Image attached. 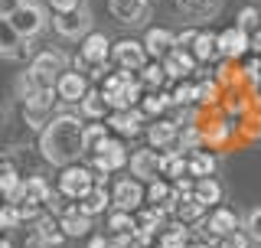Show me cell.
<instances>
[{
	"label": "cell",
	"instance_id": "6da1fadb",
	"mask_svg": "<svg viewBox=\"0 0 261 248\" xmlns=\"http://www.w3.org/2000/svg\"><path fill=\"white\" fill-rule=\"evenodd\" d=\"M82 131H85V121L72 111H59L56 118L46 121V128L39 131V154L46 157L53 167H69L75 163L82 154H85V144H82Z\"/></svg>",
	"mask_w": 261,
	"mask_h": 248
},
{
	"label": "cell",
	"instance_id": "7a4b0ae2",
	"mask_svg": "<svg viewBox=\"0 0 261 248\" xmlns=\"http://www.w3.org/2000/svg\"><path fill=\"white\" fill-rule=\"evenodd\" d=\"M79 56H75V72H88L95 69V65H108L111 62V39L105 36V33H85V36L79 39Z\"/></svg>",
	"mask_w": 261,
	"mask_h": 248
},
{
	"label": "cell",
	"instance_id": "3957f363",
	"mask_svg": "<svg viewBox=\"0 0 261 248\" xmlns=\"http://www.w3.org/2000/svg\"><path fill=\"white\" fill-rule=\"evenodd\" d=\"M7 20H10V27L16 30V36H20V39H33V36H39V33L46 30L49 13L36 4V0H23V4L7 16Z\"/></svg>",
	"mask_w": 261,
	"mask_h": 248
},
{
	"label": "cell",
	"instance_id": "277c9868",
	"mask_svg": "<svg viewBox=\"0 0 261 248\" xmlns=\"http://www.w3.org/2000/svg\"><path fill=\"white\" fill-rule=\"evenodd\" d=\"M92 186H95V177H92V170H88L85 163H69V167L59 170V183H56V189H59L69 203L85 200V196L92 193Z\"/></svg>",
	"mask_w": 261,
	"mask_h": 248
},
{
	"label": "cell",
	"instance_id": "5b68a950",
	"mask_svg": "<svg viewBox=\"0 0 261 248\" xmlns=\"http://www.w3.org/2000/svg\"><path fill=\"white\" fill-rule=\"evenodd\" d=\"M56 105V88H36V92H30L23 98V121L30 124L33 131H43L46 121H49V111H53Z\"/></svg>",
	"mask_w": 261,
	"mask_h": 248
},
{
	"label": "cell",
	"instance_id": "8992f818",
	"mask_svg": "<svg viewBox=\"0 0 261 248\" xmlns=\"http://www.w3.org/2000/svg\"><path fill=\"white\" fill-rule=\"evenodd\" d=\"M144 206V183L134 177H118L111 183V209L137 212Z\"/></svg>",
	"mask_w": 261,
	"mask_h": 248
},
{
	"label": "cell",
	"instance_id": "52a82bcc",
	"mask_svg": "<svg viewBox=\"0 0 261 248\" xmlns=\"http://www.w3.org/2000/svg\"><path fill=\"white\" fill-rule=\"evenodd\" d=\"M27 72L39 82V85H56L59 72H65V56L59 53V49H43L39 56H33Z\"/></svg>",
	"mask_w": 261,
	"mask_h": 248
},
{
	"label": "cell",
	"instance_id": "ba28073f",
	"mask_svg": "<svg viewBox=\"0 0 261 248\" xmlns=\"http://www.w3.org/2000/svg\"><path fill=\"white\" fill-rule=\"evenodd\" d=\"M105 124H108V131L114 137L127 140V137H137L144 134V124H147V114L141 108H124V111H111L108 118H105Z\"/></svg>",
	"mask_w": 261,
	"mask_h": 248
},
{
	"label": "cell",
	"instance_id": "9c48e42d",
	"mask_svg": "<svg viewBox=\"0 0 261 248\" xmlns=\"http://www.w3.org/2000/svg\"><path fill=\"white\" fill-rule=\"evenodd\" d=\"M147 62V49L141 39H118V43H111V65L114 69H144Z\"/></svg>",
	"mask_w": 261,
	"mask_h": 248
},
{
	"label": "cell",
	"instance_id": "30bf717a",
	"mask_svg": "<svg viewBox=\"0 0 261 248\" xmlns=\"http://www.w3.org/2000/svg\"><path fill=\"white\" fill-rule=\"evenodd\" d=\"M216 46H219V59H242L251 49V33L242 27H225L222 33H216Z\"/></svg>",
	"mask_w": 261,
	"mask_h": 248
},
{
	"label": "cell",
	"instance_id": "8fae6325",
	"mask_svg": "<svg viewBox=\"0 0 261 248\" xmlns=\"http://www.w3.org/2000/svg\"><path fill=\"white\" fill-rule=\"evenodd\" d=\"M53 88H56V102L79 105L82 98H85V92H88V79H85V72L65 69V72H59V79H56Z\"/></svg>",
	"mask_w": 261,
	"mask_h": 248
},
{
	"label": "cell",
	"instance_id": "7c38bea8",
	"mask_svg": "<svg viewBox=\"0 0 261 248\" xmlns=\"http://www.w3.org/2000/svg\"><path fill=\"white\" fill-rule=\"evenodd\" d=\"M53 30L62 39H82L85 33H92V16H88L85 7H79L72 13H53Z\"/></svg>",
	"mask_w": 261,
	"mask_h": 248
},
{
	"label": "cell",
	"instance_id": "4fadbf2b",
	"mask_svg": "<svg viewBox=\"0 0 261 248\" xmlns=\"http://www.w3.org/2000/svg\"><path fill=\"white\" fill-rule=\"evenodd\" d=\"M202 229H206L209 238H222L228 232H235V229H242V219L235 209H228V206H212L206 212V219H202Z\"/></svg>",
	"mask_w": 261,
	"mask_h": 248
},
{
	"label": "cell",
	"instance_id": "5bb4252c",
	"mask_svg": "<svg viewBox=\"0 0 261 248\" xmlns=\"http://www.w3.org/2000/svg\"><path fill=\"white\" fill-rule=\"evenodd\" d=\"M127 167H130V177L141 180V183H150L153 177H160V151L153 147H141L127 157Z\"/></svg>",
	"mask_w": 261,
	"mask_h": 248
},
{
	"label": "cell",
	"instance_id": "9a60e30c",
	"mask_svg": "<svg viewBox=\"0 0 261 248\" xmlns=\"http://www.w3.org/2000/svg\"><path fill=\"white\" fill-rule=\"evenodd\" d=\"M160 65H163V72H167V82H183V79H190L193 72H196V65H199V62L193 59L190 49L173 46V49H170V56H163V59H160Z\"/></svg>",
	"mask_w": 261,
	"mask_h": 248
},
{
	"label": "cell",
	"instance_id": "2e32d148",
	"mask_svg": "<svg viewBox=\"0 0 261 248\" xmlns=\"http://www.w3.org/2000/svg\"><path fill=\"white\" fill-rule=\"evenodd\" d=\"M108 13L124 27H137L150 16V0H108Z\"/></svg>",
	"mask_w": 261,
	"mask_h": 248
},
{
	"label": "cell",
	"instance_id": "e0dca14e",
	"mask_svg": "<svg viewBox=\"0 0 261 248\" xmlns=\"http://www.w3.org/2000/svg\"><path fill=\"white\" fill-rule=\"evenodd\" d=\"M144 49H147V56H153V59H163V56H170V49L176 46V33L173 30H167V27H150L144 33Z\"/></svg>",
	"mask_w": 261,
	"mask_h": 248
},
{
	"label": "cell",
	"instance_id": "ac0fdd59",
	"mask_svg": "<svg viewBox=\"0 0 261 248\" xmlns=\"http://www.w3.org/2000/svg\"><path fill=\"white\" fill-rule=\"evenodd\" d=\"M33 242L43 245V248H59L65 242L62 229H59V219L49 216V212H43L36 222H33Z\"/></svg>",
	"mask_w": 261,
	"mask_h": 248
},
{
	"label": "cell",
	"instance_id": "d6986e66",
	"mask_svg": "<svg viewBox=\"0 0 261 248\" xmlns=\"http://www.w3.org/2000/svg\"><path fill=\"white\" fill-rule=\"evenodd\" d=\"M176 124L173 118H157L153 124H147V147H153V151H170V147L176 144Z\"/></svg>",
	"mask_w": 261,
	"mask_h": 248
},
{
	"label": "cell",
	"instance_id": "ffe728a7",
	"mask_svg": "<svg viewBox=\"0 0 261 248\" xmlns=\"http://www.w3.org/2000/svg\"><path fill=\"white\" fill-rule=\"evenodd\" d=\"M59 229L65 238H82V235L92 232V216H85L75 203H69V209L59 216Z\"/></svg>",
	"mask_w": 261,
	"mask_h": 248
},
{
	"label": "cell",
	"instance_id": "44dd1931",
	"mask_svg": "<svg viewBox=\"0 0 261 248\" xmlns=\"http://www.w3.org/2000/svg\"><path fill=\"white\" fill-rule=\"evenodd\" d=\"M92 154L105 157V160H108V167H111L114 173L127 167V147H124V140H121V137H114V134H108V137H105V140L95 147Z\"/></svg>",
	"mask_w": 261,
	"mask_h": 248
},
{
	"label": "cell",
	"instance_id": "7402d4cb",
	"mask_svg": "<svg viewBox=\"0 0 261 248\" xmlns=\"http://www.w3.org/2000/svg\"><path fill=\"white\" fill-rule=\"evenodd\" d=\"M232 131H235V124L232 118H212V121H202V144H209V147H222L232 140Z\"/></svg>",
	"mask_w": 261,
	"mask_h": 248
},
{
	"label": "cell",
	"instance_id": "603a6c76",
	"mask_svg": "<svg viewBox=\"0 0 261 248\" xmlns=\"http://www.w3.org/2000/svg\"><path fill=\"white\" fill-rule=\"evenodd\" d=\"M219 170V157L212 151H193L186 154V177L193 180H202V177H212Z\"/></svg>",
	"mask_w": 261,
	"mask_h": 248
},
{
	"label": "cell",
	"instance_id": "cb8c5ba5",
	"mask_svg": "<svg viewBox=\"0 0 261 248\" xmlns=\"http://www.w3.org/2000/svg\"><path fill=\"white\" fill-rule=\"evenodd\" d=\"M0 56H4V59H20V56H27V39L16 36V30L10 27L7 16H0Z\"/></svg>",
	"mask_w": 261,
	"mask_h": 248
},
{
	"label": "cell",
	"instance_id": "d4e9b609",
	"mask_svg": "<svg viewBox=\"0 0 261 248\" xmlns=\"http://www.w3.org/2000/svg\"><path fill=\"white\" fill-rule=\"evenodd\" d=\"M173 7L179 13L193 16V20H212L222 10V0H173Z\"/></svg>",
	"mask_w": 261,
	"mask_h": 248
},
{
	"label": "cell",
	"instance_id": "484cf974",
	"mask_svg": "<svg viewBox=\"0 0 261 248\" xmlns=\"http://www.w3.org/2000/svg\"><path fill=\"white\" fill-rule=\"evenodd\" d=\"M79 108H82V118H88V121H105L111 114L108 102H105V95H101V88H88L85 98L79 102Z\"/></svg>",
	"mask_w": 261,
	"mask_h": 248
},
{
	"label": "cell",
	"instance_id": "4316f807",
	"mask_svg": "<svg viewBox=\"0 0 261 248\" xmlns=\"http://www.w3.org/2000/svg\"><path fill=\"white\" fill-rule=\"evenodd\" d=\"M85 216H105V212L111 209V189H105V186H92V193L85 196V200H79L75 203Z\"/></svg>",
	"mask_w": 261,
	"mask_h": 248
},
{
	"label": "cell",
	"instance_id": "83f0119b",
	"mask_svg": "<svg viewBox=\"0 0 261 248\" xmlns=\"http://www.w3.org/2000/svg\"><path fill=\"white\" fill-rule=\"evenodd\" d=\"M190 53H193V59L196 62H212V59H219V46H216V33H209V30H199L196 33V39H193V46H190Z\"/></svg>",
	"mask_w": 261,
	"mask_h": 248
},
{
	"label": "cell",
	"instance_id": "f1b7e54d",
	"mask_svg": "<svg viewBox=\"0 0 261 248\" xmlns=\"http://www.w3.org/2000/svg\"><path fill=\"white\" fill-rule=\"evenodd\" d=\"M160 177L163 180H179V177H186V154H179V151H160Z\"/></svg>",
	"mask_w": 261,
	"mask_h": 248
},
{
	"label": "cell",
	"instance_id": "f546056e",
	"mask_svg": "<svg viewBox=\"0 0 261 248\" xmlns=\"http://www.w3.org/2000/svg\"><path fill=\"white\" fill-rule=\"evenodd\" d=\"M20 196H23V180L16 177L13 167L0 163V200L4 203H20Z\"/></svg>",
	"mask_w": 261,
	"mask_h": 248
},
{
	"label": "cell",
	"instance_id": "4dcf8cb0",
	"mask_svg": "<svg viewBox=\"0 0 261 248\" xmlns=\"http://www.w3.org/2000/svg\"><path fill=\"white\" fill-rule=\"evenodd\" d=\"M193 200H196V203H202L206 209L219 206V200H222V186H219V180H212V177L196 180V186H193Z\"/></svg>",
	"mask_w": 261,
	"mask_h": 248
},
{
	"label": "cell",
	"instance_id": "1f68e13d",
	"mask_svg": "<svg viewBox=\"0 0 261 248\" xmlns=\"http://www.w3.org/2000/svg\"><path fill=\"white\" fill-rule=\"evenodd\" d=\"M49 193H53V186H49L43 177H27V180H23V196H20V203H36V206H46Z\"/></svg>",
	"mask_w": 261,
	"mask_h": 248
},
{
	"label": "cell",
	"instance_id": "d6a6232c",
	"mask_svg": "<svg viewBox=\"0 0 261 248\" xmlns=\"http://www.w3.org/2000/svg\"><path fill=\"white\" fill-rule=\"evenodd\" d=\"M199 147H202V128H199V124H186V128L176 131L173 151H179V154H193V151H199Z\"/></svg>",
	"mask_w": 261,
	"mask_h": 248
},
{
	"label": "cell",
	"instance_id": "836d02e7",
	"mask_svg": "<svg viewBox=\"0 0 261 248\" xmlns=\"http://www.w3.org/2000/svg\"><path fill=\"white\" fill-rule=\"evenodd\" d=\"M137 108H141L147 118H160L163 111L170 108V92H144V98H141V105H137Z\"/></svg>",
	"mask_w": 261,
	"mask_h": 248
},
{
	"label": "cell",
	"instance_id": "e575fe53",
	"mask_svg": "<svg viewBox=\"0 0 261 248\" xmlns=\"http://www.w3.org/2000/svg\"><path fill=\"white\" fill-rule=\"evenodd\" d=\"M137 79H141V85L147 92H157L163 82H167V72H163V65L153 59V62H144V69H137Z\"/></svg>",
	"mask_w": 261,
	"mask_h": 248
},
{
	"label": "cell",
	"instance_id": "d590c367",
	"mask_svg": "<svg viewBox=\"0 0 261 248\" xmlns=\"http://www.w3.org/2000/svg\"><path fill=\"white\" fill-rule=\"evenodd\" d=\"M170 105L173 108H190V105H196V82L183 79L173 85V92H170Z\"/></svg>",
	"mask_w": 261,
	"mask_h": 248
},
{
	"label": "cell",
	"instance_id": "8d00e7d4",
	"mask_svg": "<svg viewBox=\"0 0 261 248\" xmlns=\"http://www.w3.org/2000/svg\"><path fill=\"white\" fill-rule=\"evenodd\" d=\"M170 193H173L170 180H163V177H153L150 183H147V189H144V200L150 203V206H163V203L170 200Z\"/></svg>",
	"mask_w": 261,
	"mask_h": 248
},
{
	"label": "cell",
	"instance_id": "74e56055",
	"mask_svg": "<svg viewBox=\"0 0 261 248\" xmlns=\"http://www.w3.org/2000/svg\"><path fill=\"white\" fill-rule=\"evenodd\" d=\"M108 134H111V131H108V124H105V121H92V124H85V131H82V144H85V154H92Z\"/></svg>",
	"mask_w": 261,
	"mask_h": 248
},
{
	"label": "cell",
	"instance_id": "f35d334b",
	"mask_svg": "<svg viewBox=\"0 0 261 248\" xmlns=\"http://www.w3.org/2000/svg\"><path fill=\"white\" fill-rule=\"evenodd\" d=\"M105 216H108V229H111V235H118V232H134V226H137L134 212H124V209H108Z\"/></svg>",
	"mask_w": 261,
	"mask_h": 248
},
{
	"label": "cell",
	"instance_id": "ab89813d",
	"mask_svg": "<svg viewBox=\"0 0 261 248\" xmlns=\"http://www.w3.org/2000/svg\"><path fill=\"white\" fill-rule=\"evenodd\" d=\"M216 102H219V82L216 79L196 82V105H202V108H216Z\"/></svg>",
	"mask_w": 261,
	"mask_h": 248
},
{
	"label": "cell",
	"instance_id": "60d3db41",
	"mask_svg": "<svg viewBox=\"0 0 261 248\" xmlns=\"http://www.w3.org/2000/svg\"><path fill=\"white\" fill-rule=\"evenodd\" d=\"M242 232L251 238V245H261V206H255V209L245 212V219H242Z\"/></svg>",
	"mask_w": 261,
	"mask_h": 248
},
{
	"label": "cell",
	"instance_id": "b9f144b4",
	"mask_svg": "<svg viewBox=\"0 0 261 248\" xmlns=\"http://www.w3.org/2000/svg\"><path fill=\"white\" fill-rule=\"evenodd\" d=\"M239 79L242 82H251V85H261V56L251 53V59L248 62H242V69H239Z\"/></svg>",
	"mask_w": 261,
	"mask_h": 248
},
{
	"label": "cell",
	"instance_id": "7bdbcfd3",
	"mask_svg": "<svg viewBox=\"0 0 261 248\" xmlns=\"http://www.w3.org/2000/svg\"><path fill=\"white\" fill-rule=\"evenodd\" d=\"M258 23H261V10H258V7H242L239 16H235V27H242V30H248V33L255 30Z\"/></svg>",
	"mask_w": 261,
	"mask_h": 248
},
{
	"label": "cell",
	"instance_id": "ee69618b",
	"mask_svg": "<svg viewBox=\"0 0 261 248\" xmlns=\"http://www.w3.org/2000/svg\"><path fill=\"white\" fill-rule=\"evenodd\" d=\"M219 248H251V238L242 232V229H235V232H228L219 238Z\"/></svg>",
	"mask_w": 261,
	"mask_h": 248
},
{
	"label": "cell",
	"instance_id": "f6af8a7d",
	"mask_svg": "<svg viewBox=\"0 0 261 248\" xmlns=\"http://www.w3.org/2000/svg\"><path fill=\"white\" fill-rule=\"evenodd\" d=\"M20 226V212L13 203H0V229H13Z\"/></svg>",
	"mask_w": 261,
	"mask_h": 248
},
{
	"label": "cell",
	"instance_id": "bcb514c9",
	"mask_svg": "<svg viewBox=\"0 0 261 248\" xmlns=\"http://www.w3.org/2000/svg\"><path fill=\"white\" fill-rule=\"evenodd\" d=\"M49 4V10L53 13H72V10H79L82 7V0H46Z\"/></svg>",
	"mask_w": 261,
	"mask_h": 248
},
{
	"label": "cell",
	"instance_id": "7dc6e473",
	"mask_svg": "<svg viewBox=\"0 0 261 248\" xmlns=\"http://www.w3.org/2000/svg\"><path fill=\"white\" fill-rule=\"evenodd\" d=\"M196 33H199V30H183V33L176 36V46H179V49H190L193 39H196Z\"/></svg>",
	"mask_w": 261,
	"mask_h": 248
},
{
	"label": "cell",
	"instance_id": "c3c4849f",
	"mask_svg": "<svg viewBox=\"0 0 261 248\" xmlns=\"http://www.w3.org/2000/svg\"><path fill=\"white\" fill-rule=\"evenodd\" d=\"M20 4H23V0H0V16H10Z\"/></svg>",
	"mask_w": 261,
	"mask_h": 248
},
{
	"label": "cell",
	"instance_id": "681fc988",
	"mask_svg": "<svg viewBox=\"0 0 261 248\" xmlns=\"http://www.w3.org/2000/svg\"><path fill=\"white\" fill-rule=\"evenodd\" d=\"M251 53L261 56V23H258L255 30H251Z\"/></svg>",
	"mask_w": 261,
	"mask_h": 248
},
{
	"label": "cell",
	"instance_id": "f907efd6",
	"mask_svg": "<svg viewBox=\"0 0 261 248\" xmlns=\"http://www.w3.org/2000/svg\"><path fill=\"white\" fill-rule=\"evenodd\" d=\"M108 245H111L108 235H92V238H88V248H108Z\"/></svg>",
	"mask_w": 261,
	"mask_h": 248
},
{
	"label": "cell",
	"instance_id": "816d5d0a",
	"mask_svg": "<svg viewBox=\"0 0 261 248\" xmlns=\"http://www.w3.org/2000/svg\"><path fill=\"white\" fill-rule=\"evenodd\" d=\"M186 248H209V245H206V242H199V238L190 232V245H186Z\"/></svg>",
	"mask_w": 261,
	"mask_h": 248
},
{
	"label": "cell",
	"instance_id": "f5cc1de1",
	"mask_svg": "<svg viewBox=\"0 0 261 248\" xmlns=\"http://www.w3.org/2000/svg\"><path fill=\"white\" fill-rule=\"evenodd\" d=\"M0 248H13L10 242H7V238H0Z\"/></svg>",
	"mask_w": 261,
	"mask_h": 248
},
{
	"label": "cell",
	"instance_id": "db71d44e",
	"mask_svg": "<svg viewBox=\"0 0 261 248\" xmlns=\"http://www.w3.org/2000/svg\"><path fill=\"white\" fill-rule=\"evenodd\" d=\"M134 248H157V245H141V242H137V245H134Z\"/></svg>",
	"mask_w": 261,
	"mask_h": 248
},
{
	"label": "cell",
	"instance_id": "11a10c76",
	"mask_svg": "<svg viewBox=\"0 0 261 248\" xmlns=\"http://www.w3.org/2000/svg\"><path fill=\"white\" fill-rule=\"evenodd\" d=\"M258 134H261V114H258Z\"/></svg>",
	"mask_w": 261,
	"mask_h": 248
},
{
	"label": "cell",
	"instance_id": "9f6ffc18",
	"mask_svg": "<svg viewBox=\"0 0 261 248\" xmlns=\"http://www.w3.org/2000/svg\"><path fill=\"white\" fill-rule=\"evenodd\" d=\"M108 248H114V245H108Z\"/></svg>",
	"mask_w": 261,
	"mask_h": 248
}]
</instances>
